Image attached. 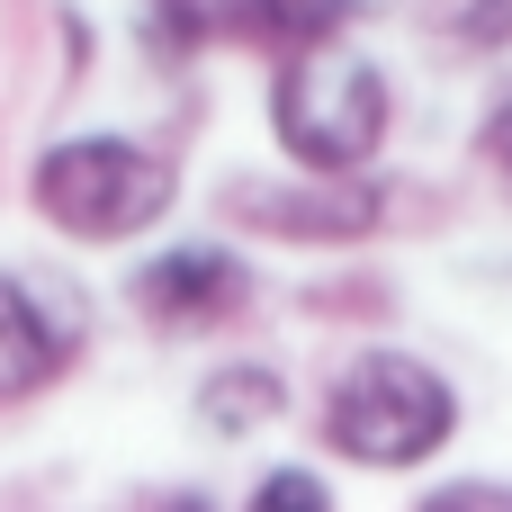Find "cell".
Masks as SVG:
<instances>
[{"mask_svg": "<svg viewBox=\"0 0 512 512\" xmlns=\"http://www.w3.org/2000/svg\"><path fill=\"white\" fill-rule=\"evenodd\" d=\"M72 360H81V306L54 297V279L36 270H0V405L45 396Z\"/></svg>", "mask_w": 512, "mask_h": 512, "instance_id": "cell-6", "label": "cell"}, {"mask_svg": "<svg viewBox=\"0 0 512 512\" xmlns=\"http://www.w3.org/2000/svg\"><path fill=\"white\" fill-rule=\"evenodd\" d=\"M126 512H216V495H198V486H144V495H126Z\"/></svg>", "mask_w": 512, "mask_h": 512, "instance_id": "cell-13", "label": "cell"}, {"mask_svg": "<svg viewBox=\"0 0 512 512\" xmlns=\"http://www.w3.org/2000/svg\"><path fill=\"white\" fill-rule=\"evenodd\" d=\"M396 126V99H387V72L360 54V45H315V54H288L279 81H270V135L288 144L297 171L315 180H360L378 162Z\"/></svg>", "mask_w": 512, "mask_h": 512, "instance_id": "cell-1", "label": "cell"}, {"mask_svg": "<svg viewBox=\"0 0 512 512\" xmlns=\"http://www.w3.org/2000/svg\"><path fill=\"white\" fill-rule=\"evenodd\" d=\"M243 512H333V486H324L315 468H297V459H288V468H270V477L243 495Z\"/></svg>", "mask_w": 512, "mask_h": 512, "instance_id": "cell-9", "label": "cell"}, {"mask_svg": "<svg viewBox=\"0 0 512 512\" xmlns=\"http://www.w3.org/2000/svg\"><path fill=\"white\" fill-rule=\"evenodd\" d=\"M459 36L468 45H512V0H468L459 9Z\"/></svg>", "mask_w": 512, "mask_h": 512, "instance_id": "cell-12", "label": "cell"}, {"mask_svg": "<svg viewBox=\"0 0 512 512\" xmlns=\"http://www.w3.org/2000/svg\"><path fill=\"white\" fill-rule=\"evenodd\" d=\"M486 153H495V162H504V171H512V99H504V108H495V126H486Z\"/></svg>", "mask_w": 512, "mask_h": 512, "instance_id": "cell-14", "label": "cell"}, {"mask_svg": "<svg viewBox=\"0 0 512 512\" xmlns=\"http://www.w3.org/2000/svg\"><path fill=\"white\" fill-rule=\"evenodd\" d=\"M279 414H288V378H279L270 360H225V369L198 378V423H207L216 441H243V432H261V423H279Z\"/></svg>", "mask_w": 512, "mask_h": 512, "instance_id": "cell-7", "label": "cell"}, {"mask_svg": "<svg viewBox=\"0 0 512 512\" xmlns=\"http://www.w3.org/2000/svg\"><path fill=\"white\" fill-rule=\"evenodd\" d=\"M459 432V396L414 351H360L324 396V441L351 468H423Z\"/></svg>", "mask_w": 512, "mask_h": 512, "instance_id": "cell-2", "label": "cell"}, {"mask_svg": "<svg viewBox=\"0 0 512 512\" xmlns=\"http://www.w3.org/2000/svg\"><path fill=\"white\" fill-rule=\"evenodd\" d=\"M207 27H216V9H198V0H162V9H153V27H144V36H153V45H162V54H171V63H180V54H189V45H198V36H207Z\"/></svg>", "mask_w": 512, "mask_h": 512, "instance_id": "cell-10", "label": "cell"}, {"mask_svg": "<svg viewBox=\"0 0 512 512\" xmlns=\"http://www.w3.org/2000/svg\"><path fill=\"white\" fill-rule=\"evenodd\" d=\"M423 512H512V486H495V477H450V486L423 495Z\"/></svg>", "mask_w": 512, "mask_h": 512, "instance_id": "cell-11", "label": "cell"}, {"mask_svg": "<svg viewBox=\"0 0 512 512\" xmlns=\"http://www.w3.org/2000/svg\"><path fill=\"white\" fill-rule=\"evenodd\" d=\"M126 306L162 333H198V324H225L252 306V261L225 252V243H171L153 261L126 270Z\"/></svg>", "mask_w": 512, "mask_h": 512, "instance_id": "cell-5", "label": "cell"}, {"mask_svg": "<svg viewBox=\"0 0 512 512\" xmlns=\"http://www.w3.org/2000/svg\"><path fill=\"white\" fill-rule=\"evenodd\" d=\"M234 18L270 45H288V54H315V45H342L360 0H234Z\"/></svg>", "mask_w": 512, "mask_h": 512, "instance_id": "cell-8", "label": "cell"}, {"mask_svg": "<svg viewBox=\"0 0 512 512\" xmlns=\"http://www.w3.org/2000/svg\"><path fill=\"white\" fill-rule=\"evenodd\" d=\"M225 225H243V234H288V243H360V234H378V216H387V189L360 171V180H234L225 198Z\"/></svg>", "mask_w": 512, "mask_h": 512, "instance_id": "cell-4", "label": "cell"}, {"mask_svg": "<svg viewBox=\"0 0 512 512\" xmlns=\"http://www.w3.org/2000/svg\"><path fill=\"white\" fill-rule=\"evenodd\" d=\"M27 198L63 243H135L144 225L171 216V162L144 153L135 135H63L36 153Z\"/></svg>", "mask_w": 512, "mask_h": 512, "instance_id": "cell-3", "label": "cell"}]
</instances>
